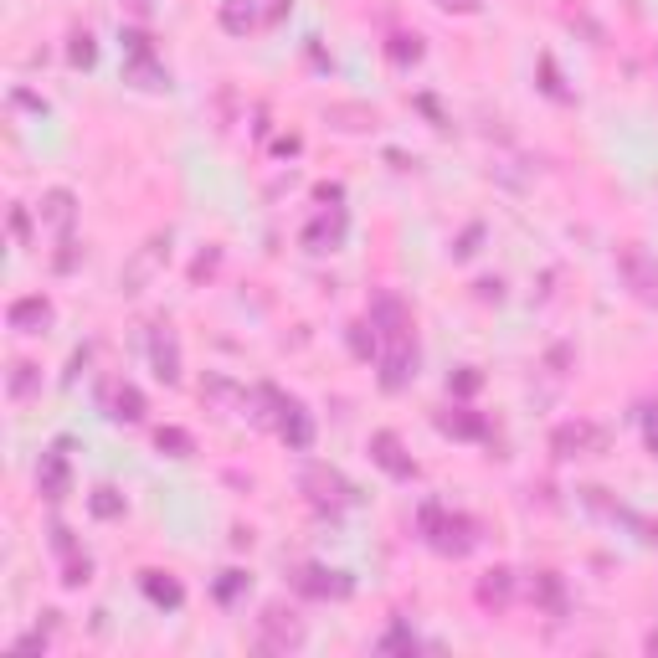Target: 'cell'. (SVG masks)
I'll return each mask as SVG.
<instances>
[{"label": "cell", "mask_w": 658, "mask_h": 658, "mask_svg": "<svg viewBox=\"0 0 658 658\" xmlns=\"http://www.w3.org/2000/svg\"><path fill=\"white\" fill-rule=\"evenodd\" d=\"M155 371H160V381H175L180 376V355H175V340L165 335V329H155Z\"/></svg>", "instance_id": "30bf717a"}, {"label": "cell", "mask_w": 658, "mask_h": 658, "mask_svg": "<svg viewBox=\"0 0 658 658\" xmlns=\"http://www.w3.org/2000/svg\"><path fill=\"white\" fill-rule=\"evenodd\" d=\"M617 263H623V278H628L633 294H638L643 304L658 309V263L648 258L643 247H623V258H617Z\"/></svg>", "instance_id": "3957f363"}, {"label": "cell", "mask_w": 658, "mask_h": 658, "mask_svg": "<svg viewBox=\"0 0 658 658\" xmlns=\"http://www.w3.org/2000/svg\"><path fill=\"white\" fill-rule=\"evenodd\" d=\"M72 62H93V42H88V36H78V47H72Z\"/></svg>", "instance_id": "cb8c5ba5"}, {"label": "cell", "mask_w": 658, "mask_h": 658, "mask_svg": "<svg viewBox=\"0 0 658 658\" xmlns=\"http://www.w3.org/2000/svg\"><path fill=\"white\" fill-rule=\"evenodd\" d=\"M222 21H227V31H252V26H263V16H258V0H227Z\"/></svg>", "instance_id": "8fae6325"}, {"label": "cell", "mask_w": 658, "mask_h": 658, "mask_svg": "<svg viewBox=\"0 0 658 658\" xmlns=\"http://www.w3.org/2000/svg\"><path fill=\"white\" fill-rule=\"evenodd\" d=\"M437 6H443V11H458V16H473V11L484 6V0H437Z\"/></svg>", "instance_id": "ffe728a7"}, {"label": "cell", "mask_w": 658, "mask_h": 658, "mask_svg": "<svg viewBox=\"0 0 658 658\" xmlns=\"http://www.w3.org/2000/svg\"><path fill=\"white\" fill-rule=\"evenodd\" d=\"M42 494H52V499L67 494V458L62 453H47V463H42Z\"/></svg>", "instance_id": "7c38bea8"}, {"label": "cell", "mask_w": 658, "mask_h": 658, "mask_svg": "<svg viewBox=\"0 0 658 658\" xmlns=\"http://www.w3.org/2000/svg\"><path fill=\"white\" fill-rule=\"evenodd\" d=\"M42 222H52L57 232H67V227H72V196H67V191H52V196H47Z\"/></svg>", "instance_id": "4fadbf2b"}, {"label": "cell", "mask_w": 658, "mask_h": 658, "mask_svg": "<svg viewBox=\"0 0 658 658\" xmlns=\"http://www.w3.org/2000/svg\"><path fill=\"white\" fill-rule=\"evenodd\" d=\"M381 648H422V638H417V633H407V628H396V633H386V638H381Z\"/></svg>", "instance_id": "d6986e66"}, {"label": "cell", "mask_w": 658, "mask_h": 658, "mask_svg": "<svg viewBox=\"0 0 658 658\" xmlns=\"http://www.w3.org/2000/svg\"><path fill=\"white\" fill-rule=\"evenodd\" d=\"M31 386H36V365H16L11 371V396H31Z\"/></svg>", "instance_id": "e0dca14e"}, {"label": "cell", "mask_w": 658, "mask_h": 658, "mask_svg": "<svg viewBox=\"0 0 658 658\" xmlns=\"http://www.w3.org/2000/svg\"><path fill=\"white\" fill-rule=\"evenodd\" d=\"M371 453H376V463H381L386 473H396V479H412V458H401V448H396L391 432H376V437H371Z\"/></svg>", "instance_id": "ba28073f"}, {"label": "cell", "mask_w": 658, "mask_h": 658, "mask_svg": "<svg viewBox=\"0 0 658 658\" xmlns=\"http://www.w3.org/2000/svg\"><path fill=\"white\" fill-rule=\"evenodd\" d=\"M52 319V304L47 299H16L11 304V329H21V335H36Z\"/></svg>", "instance_id": "52a82bcc"}, {"label": "cell", "mask_w": 658, "mask_h": 658, "mask_svg": "<svg viewBox=\"0 0 658 658\" xmlns=\"http://www.w3.org/2000/svg\"><path fill=\"white\" fill-rule=\"evenodd\" d=\"M108 494H114V489H98L93 509H98V515H119V499H108Z\"/></svg>", "instance_id": "7402d4cb"}, {"label": "cell", "mask_w": 658, "mask_h": 658, "mask_svg": "<svg viewBox=\"0 0 658 658\" xmlns=\"http://www.w3.org/2000/svg\"><path fill=\"white\" fill-rule=\"evenodd\" d=\"M422 530H427V540L437 545V551H448V556H463L468 545H473V535H463L468 530V520H458V515H443V509H422Z\"/></svg>", "instance_id": "7a4b0ae2"}, {"label": "cell", "mask_w": 658, "mask_h": 658, "mask_svg": "<svg viewBox=\"0 0 658 658\" xmlns=\"http://www.w3.org/2000/svg\"><path fill=\"white\" fill-rule=\"evenodd\" d=\"M258 638H263V648H273V653H288V648H299V643H304V628H299V617H294V612L268 607V617L258 623Z\"/></svg>", "instance_id": "277c9868"}, {"label": "cell", "mask_w": 658, "mask_h": 658, "mask_svg": "<svg viewBox=\"0 0 658 658\" xmlns=\"http://www.w3.org/2000/svg\"><path fill=\"white\" fill-rule=\"evenodd\" d=\"M216 592H222V597L232 602V597L242 592V571H227V581H222V587H216Z\"/></svg>", "instance_id": "603a6c76"}, {"label": "cell", "mask_w": 658, "mask_h": 658, "mask_svg": "<svg viewBox=\"0 0 658 658\" xmlns=\"http://www.w3.org/2000/svg\"><path fill=\"white\" fill-rule=\"evenodd\" d=\"M160 448H170L175 458H186V453H191V437L180 432V427H165V432H160Z\"/></svg>", "instance_id": "2e32d148"}, {"label": "cell", "mask_w": 658, "mask_h": 658, "mask_svg": "<svg viewBox=\"0 0 658 658\" xmlns=\"http://www.w3.org/2000/svg\"><path fill=\"white\" fill-rule=\"evenodd\" d=\"M299 587L314 592V597H345V592H350L345 581H324V571H304V576H299Z\"/></svg>", "instance_id": "5bb4252c"}, {"label": "cell", "mask_w": 658, "mask_h": 658, "mask_svg": "<svg viewBox=\"0 0 658 658\" xmlns=\"http://www.w3.org/2000/svg\"><path fill=\"white\" fill-rule=\"evenodd\" d=\"M371 319L381 324V345H386V386L396 391L401 381L412 376V360H417V340H412V314L396 294H376L371 304Z\"/></svg>", "instance_id": "6da1fadb"}, {"label": "cell", "mask_w": 658, "mask_h": 658, "mask_svg": "<svg viewBox=\"0 0 658 658\" xmlns=\"http://www.w3.org/2000/svg\"><path fill=\"white\" fill-rule=\"evenodd\" d=\"M139 412H144V401H139V391H134V386H119V391H114V417H124V422H134Z\"/></svg>", "instance_id": "9a60e30c"}, {"label": "cell", "mask_w": 658, "mask_h": 658, "mask_svg": "<svg viewBox=\"0 0 658 658\" xmlns=\"http://www.w3.org/2000/svg\"><path fill=\"white\" fill-rule=\"evenodd\" d=\"M160 258H165V242H150V247H144L139 258L129 263V273H124V288H129V294H134V288L155 273V263H160Z\"/></svg>", "instance_id": "9c48e42d"}, {"label": "cell", "mask_w": 658, "mask_h": 658, "mask_svg": "<svg viewBox=\"0 0 658 658\" xmlns=\"http://www.w3.org/2000/svg\"><path fill=\"white\" fill-rule=\"evenodd\" d=\"M484 602H509V571H494V581H484Z\"/></svg>", "instance_id": "ac0fdd59"}, {"label": "cell", "mask_w": 658, "mask_h": 658, "mask_svg": "<svg viewBox=\"0 0 658 658\" xmlns=\"http://www.w3.org/2000/svg\"><path fill=\"white\" fill-rule=\"evenodd\" d=\"M150 592H155L160 602H180V587H175V581H150Z\"/></svg>", "instance_id": "44dd1931"}, {"label": "cell", "mask_w": 658, "mask_h": 658, "mask_svg": "<svg viewBox=\"0 0 658 658\" xmlns=\"http://www.w3.org/2000/svg\"><path fill=\"white\" fill-rule=\"evenodd\" d=\"M556 448H561L566 458H576V453H602V448H607V432L592 427V422H571V427L556 432Z\"/></svg>", "instance_id": "8992f818"}, {"label": "cell", "mask_w": 658, "mask_h": 658, "mask_svg": "<svg viewBox=\"0 0 658 658\" xmlns=\"http://www.w3.org/2000/svg\"><path fill=\"white\" fill-rule=\"evenodd\" d=\"M304 489L314 494V504H350L355 489L340 479L335 468H304Z\"/></svg>", "instance_id": "5b68a950"}]
</instances>
